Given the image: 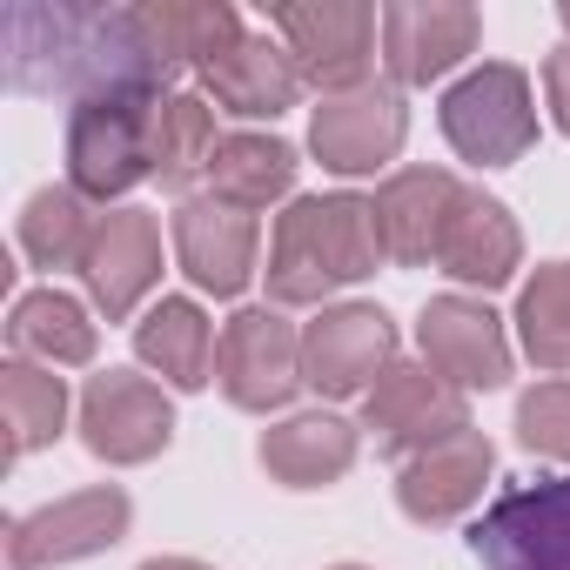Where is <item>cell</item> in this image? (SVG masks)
<instances>
[{
	"label": "cell",
	"mask_w": 570,
	"mask_h": 570,
	"mask_svg": "<svg viewBox=\"0 0 570 570\" xmlns=\"http://www.w3.org/2000/svg\"><path fill=\"white\" fill-rule=\"evenodd\" d=\"M8 75L41 101H161L175 95V61L155 48L141 8L101 0H14L8 21Z\"/></svg>",
	"instance_id": "cell-1"
},
{
	"label": "cell",
	"mask_w": 570,
	"mask_h": 570,
	"mask_svg": "<svg viewBox=\"0 0 570 570\" xmlns=\"http://www.w3.org/2000/svg\"><path fill=\"white\" fill-rule=\"evenodd\" d=\"M383 235H376V208L356 188L336 195H296L268 228V303L275 309H330L343 289L370 282L383 268Z\"/></svg>",
	"instance_id": "cell-2"
},
{
	"label": "cell",
	"mask_w": 570,
	"mask_h": 570,
	"mask_svg": "<svg viewBox=\"0 0 570 570\" xmlns=\"http://www.w3.org/2000/svg\"><path fill=\"white\" fill-rule=\"evenodd\" d=\"M268 35L289 48L303 88H316L323 101L370 88L383 61V8L370 0H289L268 8Z\"/></svg>",
	"instance_id": "cell-3"
},
{
	"label": "cell",
	"mask_w": 570,
	"mask_h": 570,
	"mask_svg": "<svg viewBox=\"0 0 570 570\" xmlns=\"http://www.w3.org/2000/svg\"><path fill=\"white\" fill-rule=\"evenodd\" d=\"M443 141L470 168H510L537 148V88L517 61H476L463 68L436 101Z\"/></svg>",
	"instance_id": "cell-4"
},
{
	"label": "cell",
	"mask_w": 570,
	"mask_h": 570,
	"mask_svg": "<svg viewBox=\"0 0 570 570\" xmlns=\"http://www.w3.org/2000/svg\"><path fill=\"white\" fill-rule=\"evenodd\" d=\"M155 101H88L68 108V188L95 208H121L141 181H155Z\"/></svg>",
	"instance_id": "cell-5"
},
{
	"label": "cell",
	"mask_w": 570,
	"mask_h": 570,
	"mask_svg": "<svg viewBox=\"0 0 570 570\" xmlns=\"http://www.w3.org/2000/svg\"><path fill=\"white\" fill-rule=\"evenodd\" d=\"M75 430H81V450L108 470H141L155 463L168 443H175V403H168V383H155L148 370H95L81 383V403H75Z\"/></svg>",
	"instance_id": "cell-6"
},
{
	"label": "cell",
	"mask_w": 570,
	"mask_h": 570,
	"mask_svg": "<svg viewBox=\"0 0 570 570\" xmlns=\"http://www.w3.org/2000/svg\"><path fill=\"white\" fill-rule=\"evenodd\" d=\"M215 390L248 410V416H275L289 410L309 383H303V330L282 316L275 303H248L222 323L215 343Z\"/></svg>",
	"instance_id": "cell-7"
},
{
	"label": "cell",
	"mask_w": 570,
	"mask_h": 570,
	"mask_svg": "<svg viewBox=\"0 0 570 570\" xmlns=\"http://www.w3.org/2000/svg\"><path fill=\"white\" fill-rule=\"evenodd\" d=\"M128 523H135V497L121 483H88L28 517H8L0 543H8V570H61V563L108 557L128 537Z\"/></svg>",
	"instance_id": "cell-8"
},
{
	"label": "cell",
	"mask_w": 570,
	"mask_h": 570,
	"mask_svg": "<svg viewBox=\"0 0 570 570\" xmlns=\"http://www.w3.org/2000/svg\"><path fill=\"white\" fill-rule=\"evenodd\" d=\"M390 363H403V336L383 303H330L303 323V383L323 403H363Z\"/></svg>",
	"instance_id": "cell-9"
},
{
	"label": "cell",
	"mask_w": 570,
	"mask_h": 570,
	"mask_svg": "<svg viewBox=\"0 0 570 570\" xmlns=\"http://www.w3.org/2000/svg\"><path fill=\"white\" fill-rule=\"evenodd\" d=\"M416 356H423L443 383H456L463 396H476V390L490 396V390H503L510 370H517L510 323L490 309V296H463V289L423 303V316H416Z\"/></svg>",
	"instance_id": "cell-10"
},
{
	"label": "cell",
	"mask_w": 570,
	"mask_h": 570,
	"mask_svg": "<svg viewBox=\"0 0 570 570\" xmlns=\"http://www.w3.org/2000/svg\"><path fill=\"white\" fill-rule=\"evenodd\" d=\"M470 550L483 570H570V476L503 490L470 523Z\"/></svg>",
	"instance_id": "cell-11"
},
{
	"label": "cell",
	"mask_w": 570,
	"mask_h": 570,
	"mask_svg": "<svg viewBox=\"0 0 570 570\" xmlns=\"http://www.w3.org/2000/svg\"><path fill=\"white\" fill-rule=\"evenodd\" d=\"M168 235H175V262L195 282V296L235 303V296H248V282L262 275V222L248 208L215 202L208 188L175 202Z\"/></svg>",
	"instance_id": "cell-12"
},
{
	"label": "cell",
	"mask_w": 570,
	"mask_h": 570,
	"mask_svg": "<svg viewBox=\"0 0 570 570\" xmlns=\"http://www.w3.org/2000/svg\"><path fill=\"white\" fill-rule=\"evenodd\" d=\"M410 141V101L403 88L390 81H370L356 95H336V101H316L309 115V155L323 161V175L336 181H363V175H383Z\"/></svg>",
	"instance_id": "cell-13"
},
{
	"label": "cell",
	"mask_w": 570,
	"mask_h": 570,
	"mask_svg": "<svg viewBox=\"0 0 570 570\" xmlns=\"http://www.w3.org/2000/svg\"><path fill=\"white\" fill-rule=\"evenodd\" d=\"M363 430L376 436L383 456L410 463V456H423L430 443L470 430V396H463L456 383H443L423 356H416V363L403 356V363H390V370L376 376V390L363 396Z\"/></svg>",
	"instance_id": "cell-14"
},
{
	"label": "cell",
	"mask_w": 570,
	"mask_h": 570,
	"mask_svg": "<svg viewBox=\"0 0 570 570\" xmlns=\"http://www.w3.org/2000/svg\"><path fill=\"white\" fill-rule=\"evenodd\" d=\"M81 289L95 303V316L108 323H141L148 296L161 289V222L135 202L101 208L95 242L81 255Z\"/></svg>",
	"instance_id": "cell-15"
},
{
	"label": "cell",
	"mask_w": 570,
	"mask_h": 570,
	"mask_svg": "<svg viewBox=\"0 0 570 570\" xmlns=\"http://www.w3.org/2000/svg\"><path fill=\"white\" fill-rule=\"evenodd\" d=\"M483 48V14L470 0H396L383 8V75L390 88H436Z\"/></svg>",
	"instance_id": "cell-16"
},
{
	"label": "cell",
	"mask_w": 570,
	"mask_h": 570,
	"mask_svg": "<svg viewBox=\"0 0 570 570\" xmlns=\"http://www.w3.org/2000/svg\"><path fill=\"white\" fill-rule=\"evenodd\" d=\"M490 476H497V443L470 423V430L430 443L423 456L396 463V510L423 530H443V523H456L483 503Z\"/></svg>",
	"instance_id": "cell-17"
},
{
	"label": "cell",
	"mask_w": 570,
	"mask_h": 570,
	"mask_svg": "<svg viewBox=\"0 0 570 570\" xmlns=\"http://www.w3.org/2000/svg\"><path fill=\"white\" fill-rule=\"evenodd\" d=\"M463 175L450 168H430V161H410V168H390L370 195L376 208V235H383V255L396 268H430L436 248H443V228L463 202Z\"/></svg>",
	"instance_id": "cell-18"
},
{
	"label": "cell",
	"mask_w": 570,
	"mask_h": 570,
	"mask_svg": "<svg viewBox=\"0 0 570 570\" xmlns=\"http://www.w3.org/2000/svg\"><path fill=\"white\" fill-rule=\"evenodd\" d=\"M436 268L456 282L463 296H490V289H510L517 268H523V228L517 215L483 195V188H463L450 228H443V248H436Z\"/></svg>",
	"instance_id": "cell-19"
},
{
	"label": "cell",
	"mask_w": 570,
	"mask_h": 570,
	"mask_svg": "<svg viewBox=\"0 0 570 570\" xmlns=\"http://www.w3.org/2000/svg\"><path fill=\"white\" fill-rule=\"evenodd\" d=\"M356 456H363V430L336 410H296L255 443V463L282 490H330L356 470Z\"/></svg>",
	"instance_id": "cell-20"
},
{
	"label": "cell",
	"mask_w": 570,
	"mask_h": 570,
	"mask_svg": "<svg viewBox=\"0 0 570 570\" xmlns=\"http://www.w3.org/2000/svg\"><path fill=\"white\" fill-rule=\"evenodd\" d=\"M202 95L215 101V115H235V121H282L296 101H303V75L289 61L268 28L242 35L215 68H202Z\"/></svg>",
	"instance_id": "cell-21"
},
{
	"label": "cell",
	"mask_w": 570,
	"mask_h": 570,
	"mask_svg": "<svg viewBox=\"0 0 570 570\" xmlns=\"http://www.w3.org/2000/svg\"><path fill=\"white\" fill-rule=\"evenodd\" d=\"M215 323L195 296H155L135 323V363L161 376L168 390H208L215 383Z\"/></svg>",
	"instance_id": "cell-22"
},
{
	"label": "cell",
	"mask_w": 570,
	"mask_h": 570,
	"mask_svg": "<svg viewBox=\"0 0 570 570\" xmlns=\"http://www.w3.org/2000/svg\"><path fill=\"white\" fill-rule=\"evenodd\" d=\"M296 175H303L296 141H282V135H268V128H235V135H222V148H215V161H208V195L228 202V208L262 215V208H275V202H282V208L296 202Z\"/></svg>",
	"instance_id": "cell-23"
},
{
	"label": "cell",
	"mask_w": 570,
	"mask_h": 570,
	"mask_svg": "<svg viewBox=\"0 0 570 570\" xmlns=\"http://www.w3.org/2000/svg\"><path fill=\"white\" fill-rule=\"evenodd\" d=\"M8 343L14 356L28 363H48V370H88L101 356V323H95V303L68 296V289H21L14 309H8Z\"/></svg>",
	"instance_id": "cell-24"
},
{
	"label": "cell",
	"mask_w": 570,
	"mask_h": 570,
	"mask_svg": "<svg viewBox=\"0 0 570 570\" xmlns=\"http://www.w3.org/2000/svg\"><path fill=\"white\" fill-rule=\"evenodd\" d=\"M81 396H68V376L48 370V363H28V356H8L0 363V416H8V463L61 443L68 416H75Z\"/></svg>",
	"instance_id": "cell-25"
},
{
	"label": "cell",
	"mask_w": 570,
	"mask_h": 570,
	"mask_svg": "<svg viewBox=\"0 0 570 570\" xmlns=\"http://www.w3.org/2000/svg\"><path fill=\"white\" fill-rule=\"evenodd\" d=\"M135 8H141V21H148L155 48L175 61V75L215 68V61L248 35L228 0H135Z\"/></svg>",
	"instance_id": "cell-26"
},
{
	"label": "cell",
	"mask_w": 570,
	"mask_h": 570,
	"mask_svg": "<svg viewBox=\"0 0 570 570\" xmlns=\"http://www.w3.org/2000/svg\"><path fill=\"white\" fill-rule=\"evenodd\" d=\"M148 135H155V181L188 202V181H195V175L208 181V161H215V148H222V135H215V101H208L202 88H195V95L175 88V95L155 101Z\"/></svg>",
	"instance_id": "cell-27"
},
{
	"label": "cell",
	"mask_w": 570,
	"mask_h": 570,
	"mask_svg": "<svg viewBox=\"0 0 570 570\" xmlns=\"http://www.w3.org/2000/svg\"><path fill=\"white\" fill-rule=\"evenodd\" d=\"M95 222H101L95 202H81L68 181H48V188H35V195L21 202L14 242H21L28 268H48V275L75 268V275H81V255H88V242H95Z\"/></svg>",
	"instance_id": "cell-28"
},
{
	"label": "cell",
	"mask_w": 570,
	"mask_h": 570,
	"mask_svg": "<svg viewBox=\"0 0 570 570\" xmlns=\"http://www.w3.org/2000/svg\"><path fill=\"white\" fill-rule=\"evenodd\" d=\"M517 350L543 370L563 376L570 370V262H537L517 289Z\"/></svg>",
	"instance_id": "cell-29"
},
{
	"label": "cell",
	"mask_w": 570,
	"mask_h": 570,
	"mask_svg": "<svg viewBox=\"0 0 570 570\" xmlns=\"http://www.w3.org/2000/svg\"><path fill=\"white\" fill-rule=\"evenodd\" d=\"M517 443L530 456L570 463V376H543L517 396Z\"/></svg>",
	"instance_id": "cell-30"
},
{
	"label": "cell",
	"mask_w": 570,
	"mask_h": 570,
	"mask_svg": "<svg viewBox=\"0 0 570 570\" xmlns=\"http://www.w3.org/2000/svg\"><path fill=\"white\" fill-rule=\"evenodd\" d=\"M543 101H550L557 135H570V41L543 55Z\"/></svg>",
	"instance_id": "cell-31"
},
{
	"label": "cell",
	"mask_w": 570,
	"mask_h": 570,
	"mask_svg": "<svg viewBox=\"0 0 570 570\" xmlns=\"http://www.w3.org/2000/svg\"><path fill=\"white\" fill-rule=\"evenodd\" d=\"M135 570H215V563H202V557H148Z\"/></svg>",
	"instance_id": "cell-32"
},
{
	"label": "cell",
	"mask_w": 570,
	"mask_h": 570,
	"mask_svg": "<svg viewBox=\"0 0 570 570\" xmlns=\"http://www.w3.org/2000/svg\"><path fill=\"white\" fill-rule=\"evenodd\" d=\"M557 28H563V35H570V0H563V8H557Z\"/></svg>",
	"instance_id": "cell-33"
},
{
	"label": "cell",
	"mask_w": 570,
	"mask_h": 570,
	"mask_svg": "<svg viewBox=\"0 0 570 570\" xmlns=\"http://www.w3.org/2000/svg\"><path fill=\"white\" fill-rule=\"evenodd\" d=\"M330 570H370V563H330Z\"/></svg>",
	"instance_id": "cell-34"
}]
</instances>
